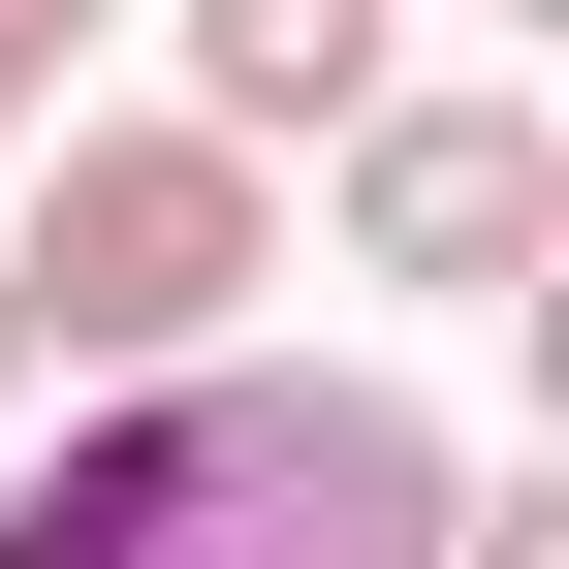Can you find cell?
<instances>
[{
  "label": "cell",
  "instance_id": "4",
  "mask_svg": "<svg viewBox=\"0 0 569 569\" xmlns=\"http://www.w3.org/2000/svg\"><path fill=\"white\" fill-rule=\"evenodd\" d=\"M380 96H411V0H190V96L159 127H222V159L284 190V159H348Z\"/></svg>",
  "mask_w": 569,
  "mask_h": 569
},
{
  "label": "cell",
  "instance_id": "2",
  "mask_svg": "<svg viewBox=\"0 0 569 569\" xmlns=\"http://www.w3.org/2000/svg\"><path fill=\"white\" fill-rule=\"evenodd\" d=\"M32 222H0V284H32V380H222L253 284H284V190L222 159V127H32Z\"/></svg>",
  "mask_w": 569,
  "mask_h": 569
},
{
  "label": "cell",
  "instance_id": "6",
  "mask_svg": "<svg viewBox=\"0 0 569 569\" xmlns=\"http://www.w3.org/2000/svg\"><path fill=\"white\" fill-rule=\"evenodd\" d=\"M32 411H63V380H32V284H0V443H32Z\"/></svg>",
  "mask_w": 569,
  "mask_h": 569
},
{
  "label": "cell",
  "instance_id": "1",
  "mask_svg": "<svg viewBox=\"0 0 569 569\" xmlns=\"http://www.w3.org/2000/svg\"><path fill=\"white\" fill-rule=\"evenodd\" d=\"M443 411L411 380H63V443L0 475V569H443Z\"/></svg>",
  "mask_w": 569,
  "mask_h": 569
},
{
  "label": "cell",
  "instance_id": "5",
  "mask_svg": "<svg viewBox=\"0 0 569 569\" xmlns=\"http://www.w3.org/2000/svg\"><path fill=\"white\" fill-rule=\"evenodd\" d=\"M32 127H63V32H32V0H0V159H32Z\"/></svg>",
  "mask_w": 569,
  "mask_h": 569
},
{
  "label": "cell",
  "instance_id": "3",
  "mask_svg": "<svg viewBox=\"0 0 569 569\" xmlns=\"http://www.w3.org/2000/svg\"><path fill=\"white\" fill-rule=\"evenodd\" d=\"M538 222H569V127H538V96H380V127H348V284L507 317V284H538Z\"/></svg>",
  "mask_w": 569,
  "mask_h": 569
},
{
  "label": "cell",
  "instance_id": "7",
  "mask_svg": "<svg viewBox=\"0 0 569 569\" xmlns=\"http://www.w3.org/2000/svg\"><path fill=\"white\" fill-rule=\"evenodd\" d=\"M32 32H127V0H32Z\"/></svg>",
  "mask_w": 569,
  "mask_h": 569
}]
</instances>
